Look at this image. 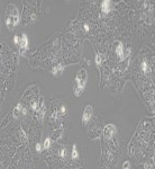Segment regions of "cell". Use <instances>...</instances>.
<instances>
[{"mask_svg": "<svg viewBox=\"0 0 155 169\" xmlns=\"http://www.w3.org/2000/svg\"><path fill=\"white\" fill-rule=\"evenodd\" d=\"M35 149H36V151H37L38 153H40V152L43 151V144H42V143H36Z\"/></svg>", "mask_w": 155, "mask_h": 169, "instance_id": "18", "label": "cell"}, {"mask_svg": "<svg viewBox=\"0 0 155 169\" xmlns=\"http://www.w3.org/2000/svg\"><path fill=\"white\" fill-rule=\"evenodd\" d=\"M85 85L87 83H75L74 88H73V92L77 97H80L82 94H83L84 89H85Z\"/></svg>", "mask_w": 155, "mask_h": 169, "instance_id": "6", "label": "cell"}, {"mask_svg": "<svg viewBox=\"0 0 155 169\" xmlns=\"http://www.w3.org/2000/svg\"><path fill=\"white\" fill-rule=\"evenodd\" d=\"M144 167H145V169H153L154 168V162L149 160L148 162H146L145 165H144Z\"/></svg>", "mask_w": 155, "mask_h": 169, "instance_id": "17", "label": "cell"}, {"mask_svg": "<svg viewBox=\"0 0 155 169\" xmlns=\"http://www.w3.org/2000/svg\"><path fill=\"white\" fill-rule=\"evenodd\" d=\"M56 114H57V117H63L66 115V113H68V109H66V106H65L64 104L60 105L59 108L56 109Z\"/></svg>", "mask_w": 155, "mask_h": 169, "instance_id": "9", "label": "cell"}, {"mask_svg": "<svg viewBox=\"0 0 155 169\" xmlns=\"http://www.w3.org/2000/svg\"><path fill=\"white\" fill-rule=\"evenodd\" d=\"M17 47L19 49V51L22 53H24L26 50L28 49V37L25 33H23L20 36H19V42L17 44Z\"/></svg>", "mask_w": 155, "mask_h": 169, "instance_id": "4", "label": "cell"}, {"mask_svg": "<svg viewBox=\"0 0 155 169\" xmlns=\"http://www.w3.org/2000/svg\"><path fill=\"white\" fill-rule=\"evenodd\" d=\"M103 61H105V55H103V54H100V53H97L96 54V65H97V68H99Z\"/></svg>", "mask_w": 155, "mask_h": 169, "instance_id": "12", "label": "cell"}, {"mask_svg": "<svg viewBox=\"0 0 155 169\" xmlns=\"http://www.w3.org/2000/svg\"><path fill=\"white\" fill-rule=\"evenodd\" d=\"M23 107H24V106H23L20 103L16 105V107L14 108V112H13L14 117H15V118H18L19 115H22V109H23Z\"/></svg>", "mask_w": 155, "mask_h": 169, "instance_id": "10", "label": "cell"}, {"mask_svg": "<svg viewBox=\"0 0 155 169\" xmlns=\"http://www.w3.org/2000/svg\"><path fill=\"white\" fill-rule=\"evenodd\" d=\"M22 115H27V108L26 107H23V109H22Z\"/></svg>", "mask_w": 155, "mask_h": 169, "instance_id": "20", "label": "cell"}, {"mask_svg": "<svg viewBox=\"0 0 155 169\" xmlns=\"http://www.w3.org/2000/svg\"><path fill=\"white\" fill-rule=\"evenodd\" d=\"M123 169H130V162L128 160H126V161L123 163Z\"/></svg>", "mask_w": 155, "mask_h": 169, "instance_id": "19", "label": "cell"}, {"mask_svg": "<svg viewBox=\"0 0 155 169\" xmlns=\"http://www.w3.org/2000/svg\"><path fill=\"white\" fill-rule=\"evenodd\" d=\"M116 133H117V129H116L115 124H108V125L105 126V130H103L105 140H111L115 136Z\"/></svg>", "mask_w": 155, "mask_h": 169, "instance_id": "2", "label": "cell"}, {"mask_svg": "<svg viewBox=\"0 0 155 169\" xmlns=\"http://www.w3.org/2000/svg\"><path fill=\"white\" fill-rule=\"evenodd\" d=\"M5 20H6L7 27L9 28V29H14L15 24H14V19H13V3L8 5V7H7L6 18H5Z\"/></svg>", "mask_w": 155, "mask_h": 169, "instance_id": "1", "label": "cell"}, {"mask_svg": "<svg viewBox=\"0 0 155 169\" xmlns=\"http://www.w3.org/2000/svg\"><path fill=\"white\" fill-rule=\"evenodd\" d=\"M59 156H60L61 158H65V156H66V150H65V148H64V147H62L61 149H60Z\"/></svg>", "mask_w": 155, "mask_h": 169, "instance_id": "16", "label": "cell"}, {"mask_svg": "<svg viewBox=\"0 0 155 169\" xmlns=\"http://www.w3.org/2000/svg\"><path fill=\"white\" fill-rule=\"evenodd\" d=\"M83 28H84V31H89V26H88V25L87 24H85V25H84V26H83Z\"/></svg>", "mask_w": 155, "mask_h": 169, "instance_id": "21", "label": "cell"}, {"mask_svg": "<svg viewBox=\"0 0 155 169\" xmlns=\"http://www.w3.org/2000/svg\"><path fill=\"white\" fill-rule=\"evenodd\" d=\"M71 158L72 159H78L79 158V152H78V149H77V144H73V147H72Z\"/></svg>", "mask_w": 155, "mask_h": 169, "instance_id": "14", "label": "cell"}, {"mask_svg": "<svg viewBox=\"0 0 155 169\" xmlns=\"http://www.w3.org/2000/svg\"><path fill=\"white\" fill-rule=\"evenodd\" d=\"M140 69H142V71L144 72V73L151 72V71H152V64H151V63H148V62L146 61V60H144V61L140 63Z\"/></svg>", "mask_w": 155, "mask_h": 169, "instance_id": "8", "label": "cell"}, {"mask_svg": "<svg viewBox=\"0 0 155 169\" xmlns=\"http://www.w3.org/2000/svg\"><path fill=\"white\" fill-rule=\"evenodd\" d=\"M39 108V101L38 100H34V101H31V109L34 112H36Z\"/></svg>", "mask_w": 155, "mask_h": 169, "instance_id": "15", "label": "cell"}, {"mask_svg": "<svg viewBox=\"0 0 155 169\" xmlns=\"http://www.w3.org/2000/svg\"><path fill=\"white\" fill-rule=\"evenodd\" d=\"M116 54L119 58L120 61H124L125 60V46L121 42H118L117 46H116Z\"/></svg>", "mask_w": 155, "mask_h": 169, "instance_id": "5", "label": "cell"}, {"mask_svg": "<svg viewBox=\"0 0 155 169\" xmlns=\"http://www.w3.org/2000/svg\"><path fill=\"white\" fill-rule=\"evenodd\" d=\"M111 10V1H108V0H103L101 1V11L103 14H109Z\"/></svg>", "mask_w": 155, "mask_h": 169, "instance_id": "7", "label": "cell"}, {"mask_svg": "<svg viewBox=\"0 0 155 169\" xmlns=\"http://www.w3.org/2000/svg\"><path fill=\"white\" fill-rule=\"evenodd\" d=\"M63 69H64V68H63L61 64H57V65H55V67L52 69V73L57 77V76H60V74L63 72Z\"/></svg>", "mask_w": 155, "mask_h": 169, "instance_id": "11", "label": "cell"}, {"mask_svg": "<svg viewBox=\"0 0 155 169\" xmlns=\"http://www.w3.org/2000/svg\"><path fill=\"white\" fill-rule=\"evenodd\" d=\"M93 115V108L91 105H87V107L84 108L83 114H82V124L87 125L89 122H90L91 117Z\"/></svg>", "mask_w": 155, "mask_h": 169, "instance_id": "3", "label": "cell"}, {"mask_svg": "<svg viewBox=\"0 0 155 169\" xmlns=\"http://www.w3.org/2000/svg\"><path fill=\"white\" fill-rule=\"evenodd\" d=\"M51 144H52V139H51L50 136H47L43 143V149L44 150H48L51 148Z\"/></svg>", "mask_w": 155, "mask_h": 169, "instance_id": "13", "label": "cell"}]
</instances>
